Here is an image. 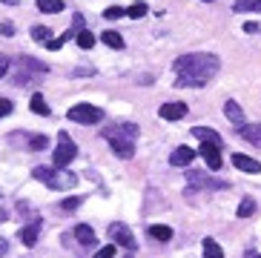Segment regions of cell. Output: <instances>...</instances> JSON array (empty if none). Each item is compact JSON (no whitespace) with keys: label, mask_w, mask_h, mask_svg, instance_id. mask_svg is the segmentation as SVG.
Segmentation results:
<instances>
[{"label":"cell","mask_w":261,"mask_h":258,"mask_svg":"<svg viewBox=\"0 0 261 258\" xmlns=\"http://www.w3.org/2000/svg\"><path fill=\"white\" fill-rule=\"evenodd\" d=\"M232 12L244 15V12H261V0H236L232 3Z\"/></svg>","instance_id":"obj_19"},{"label":"cell","mask_w":261,"mask_h":258,"mask_svg":"<svg viewBox=\"0 0 261 258\" xmlns=\"http://www.w3.org/2000/svg\"><path fill=\"white\" fill-rule=\"evenodd\" d=\"M9 112H12V100H9V98H0V118H6Z\"/></svg>","instance_id":"obj_34"},{"label":"cell","mask_w":261,"mask_h":258,"mask_svg":"<svg viewBox=\"0 0 261 258\" xmlns=\"http://www.w3.org/2000/svg\"><path fill=\"white\" fill-rule=\"evenodd\" d=\"M192 135H195V138H201V141L207 138V141H218V144H224V141H221V135H218L215 129H210V126H195V129H192Z\"/></svg>","instance_id":"obj_22"},{"label":"cell","mask_w":261,"mask_h":258,"mask_svg":"<svg viewBox=\"0 0 261 258\" xmlns=\"http://www.w3.org/2000/svg\"><path fill=\"white\" fill-rule=\"evenodd\" d=\"M98 255H103V258H109V255H115V241L109 244V247H100V250H98Z\"/></svg>","instance_id":"obj_35"},{"label":"cell","mask_w":261,"mask_h":258,"mask_svg":"<svg viewBox=\"0 0 261 258\" xmlns=\"http://www.w3.org/2000/svg\"><path fill=\"white\" fill-rule=\"evenodd\" d=\"M26 144H29L32 152H40V149L49 146V138L46 135H26Z\"/></svg>","instance_id":"obj_23"},{"label":"cell","mask_w":261,"mask_h":258,"mask_svg":"<svg viewBox=\"0 0 261 258\" xmlns=\"http://www.w3.org/2000/svg\"><path fill=\"white\" fill-rule=\"evenodd\" d=\"M40 227H43V218H35V221L29 224V227H20V233H17V238L23 241V247H35V244H38Z\"/></svg>","instance_id":"obj_12"},{"label":"cell","mask_w":261,"mask_h":258,"mask_svg":"<svg viewBox=\"0 0 261 258\" xmlns=\"http://www.w3.org/2000/svg\"><path fill=\"white\" fill-rule=\"evenodd\" d=\"M9 66H12V61H9V55H0V78H6Z\"/></svg>","instance_id":"obj_33"},{"label":"cell","mask_w":261,"mask_h":258,"mask_svg":"<svg viewBox=\"0 0 261 258\" xmlns=\"http://www.w3.org/2000/svg\"><path fill=\"white\" fill-rule=\"evenodd\" d=\"M201 250H204V255H213V258H221L224 250L218 247V244L213 241V238H204V244H201Z\"/></svg>","instance_id":"obj_27"},{"label":"cell","mask_w":261,"mask_h":258,"mask_svg":"<svg viewBox=\"0 0 261 258\" xmlns=\"http://www.w3.org/2000/svg\"><path fill=\"white\" fill-rule=\"evenodd\" d=\"M77 155V146L75 141L69 138V132H58V146H55V155H52V164L55 167H69L72 161H75Z\"/></svg>","instance_id":"obj_6"},{"label":"cell","mask_w":261,"mask_h":258,"mask_svg":"<svg viewBox=\"0 0 261 258\" xmlns=\"http://www.w3.org/2000/svg\"><path fill=\"white\" fill-rule=\"evenodd\" d=\"M123 15H126V9H121V6H109L107 12H103L107 20H118V17H123Z\"/></svg>","instance_id":"obj_31"},{"label":"cell","mask_w":261,"mask_h":258,"mask_svg":"<svg viewBox=\"0 0 261 258\" xmlns=\"http://www.w3.org/2000/svg\"><path fill=\"white\" fill-rule=\"evenodd\" d=\"M192 158H195V149H190V146H178V149L169 155V164H172V167H190Z\"/></svg>","instance_id":"obj_16"},{"label":"cell","mask_w":261,"mask_h":258,"mask_svg":"<svg viewBox=\"0 0 261 258\" xmlns=\"http://www.w3.org/2000/svg\"><path fill=\"white\" fill-rule=\"evenodd\" d=\"M244 32H250V35H255V32H258V23H247V26H244Z\"/></svg>","instance_id":"obj_37"},{"label":"cell","mask_w":261,"mask_h":258,"mask_svg":"<svg viewBox=\"0 0 261 258\" xmlns=\"http://www.w3.org/2000/svg\"><path fill=\"white\" fill-rule=\"evenodd\" d=\"M146 233L161 244H167L169 238H172V227H167V224H152V227H146Z\"/></svg>","instance_id":"obj_18"},{"label":"cell","mask_w":261,"mask_h":258,"mask_svg":"<svg viewBox=\"0 0 261 258\" xmlns=\"http://www.w3.org/2000/svg\"><path fill=\"white\" fill-rule=\"evenodd\" d=\"M103 43H107L109 49H123V38L118 32H103Z\"/></svg>","instance_id":"obj_28"},{"label":"cell","mask_w":261,"mask_h":258,"mask_svg":"<svg viewBox=\"0 0 261 258\" xmlns=\"http://www.w3.org/2000/svg\"><path fill=\"white\" fill-rule=\"evenodd\" d=\"M253 213H255V201L253 198H244V201L238 204V210H236L238 218H253Z\"/></svg>","instance_id":"obj_25"},{"label":"cell","mask_w":261,"mask_h":258,"mask_svg":"<svg viewBox=\"0 0 261 258\" xmlns=\"http://www.w3.org/2000/svg\"><path fill=\"white\" fill-rule=\"evenodd\" d=\"M187 181H190V192L195 190H230V181H221L210 172H198V169H187Z\"/></svg>","instance_id":"obj_5"},{"label":"cell","mask_w":261,"mask_h":258,"mask_svg":"<svg viewBox=\"0 0 261 258\" xmlns=\"http://www.w3.org/2000/svg\"><path fill=\"white\" fill-rule=\"evenodd\" d=\"M187 115V104L184 100H169V104H164L161 107V118L164 121H181Z\"/></svg>","instance_id":"obj_14"},{"label":"cell","mask_w":261,"mask_h":258,"mask_svg":"<svg viewBox=\"0 0 261 258\" xmlns=\"http://www.w3.org/2000/svg\"><path fill=\"white\" fill-rule=\"evenodd\" d=\"M66 118H69L72 123H84V126H89V123L103 121V109L92 107V104H77V107H72L69 112H66Z\"/></svg>","instance_id":"obj_7"},{"label":"cell","mask_w":261,"mask_h":258,"mask_svg":"<svg viewBox=\"0 0 261 258\" xmlns=\"http://www.w3.org/2000/svg\"><path fill=\"white\" fill-rule=\"evenodd\" d=\"M81 29H84V17H81V15H75V17H72V29H66V32L61 35V38H52L46 46H49V49H61V46L66 43V40L77 38V32H81Z\"/></svg>","instance_id":"obj_10"},{"label":"cell","mask_w":261,"mask_h":258,"mask_svg":"<svg viewBox=\"0 0 261 258\" xmlns=\"http://www.w3.org/2000/svg\"><path fill=\"white\" fill-rule=\"evenodd\" d=\"M46 75H49L46 63L35 61V58H29V55H20V58H17L15 75H12V84L15 86H35L40 78H46Z\"/></svg>","instance_id":"obj_3"},{"label":"cell","mask_w":261,"mask_h":258,"mask_svg":"<svg viewBox=\"0 0 261 258\" xmlns=\"http://www.w3.org/2000/svg\"><path fill=\"white\" fill-rule=\"evenodd\" d=\"M0 35H3V38H15V26H12V23H0Z\"/></svg>","instance_id":"obj_32"},{"label":"cell","mask_w":261,"mask_h":258,"mask_svg":"<svg viewBox=\"0 0 261 258\" xmlns=\"http://www.w3.org/2000/svg\"><path fill=\"white\" fill-rule=\"evenodd\" d=\"M172 66H175V72H178L175 86H207L210 81L218 75L221 61H218V55L192 52V55H181Z\"/></svg>","instance_id":"obj_1"},{"label":"cell","mask_w":261,"mask_h":258,"mask_svg":"<svg viewBox=\"0 0 261 258\" xmlns=\"http://www.w3.org/2000/svg\"><path fill=\"white\" fill-rule=\"evenodd\" d=\"M72 238H75V241L81 244V247H86V250L98 244V236H95V229L89 227V224H77V227L72 229Z\"/></svg>","instance_id":"obj_11"},{"label":"cell","mask_w":261,"mask_h":258,"mask_svg":"<svg viewBox=\"0 0 261 258\" xmlns=\"http://www.w3.org/2000/svg\"><path fill=\"white\" fill-rule=\"evenodd\" d=\"M238 132H241V138L250 141L253 146H261V123H253V126H247V123H244Z\"/></svg>","instance_id":"obj_17"},{"label":"cell","mask_w":261,"mask_h":258,"mask_svg":"<svg viewBox=\"0 0 261 258\" xmlns=\"http://www.w3.org/2000/svg\"><path fill=\"white\" fill-rule=\"evenodd\" d=\"M75 40H77V46H81V49H92V46H95V35L89 29H81Z\"/></svg>","instance_id":"obj_26"},{"label":"cell","mask_w":261,"mask_h":258,"mask_svg":"<svg viewBox=\"0 0 261 258\" xmlns=\"http://www.w3.org/2000/svg\"><path fill=\"white\" fill-rule=\"evenodd\" d=\"M81 201H84V198H63L61 201V210H66V213H72V210H77V207H81Z\"/></svg>","instance_id":"obj_30"},{"label":"cell","mask_w":261,"mask_h":258,"mask_svg":"<svg viewBox=\"0 0 261 258\" xmlns=\"http://www.w3.org/2000/svg\"><path fill=\"white\" fill-rule=\"evenodd\" d=\"M3 3H9V6H15V3H20V0H3Z\"/></svg>","instance_id":"obj_38"},{"label":"cell","mask_w":261,"mask_h":258,"mask_svg":"<svg viewBox=\"0 0 261 258\" xmlns=\"http://www.w3.org/2000/svg\"><path fill=\"white\" fill-rule=\"evenodd\" d=\"M40 12H49V15H61L63 12V0H38Z\"/></svg>","instance_id":"obj_21"},{"label":"cell","mask_w":261,"mask_h":258,"mask_svg":"<svg viewBox=\"0 0 261 258\" xmlns=\"http://www.w3.org/2000/svg\"><path fill=\"white\" fill-rule=\"evenodd\" d=\"M204 3H213V0H204Z\"/></svg>","instance_id":"obj_39"},{"label":"cell","mask_w":261,"mask_h":258,"mask_svg":"<svg viewBox=\"0 0 261 258\" xmlns=\"http://www.w3.org/2000/svg\"><path fill=\"white\" fill-rule=\"evenodd\" d=\"M232 167L241 169V172H247V175H258V172H261V164H258V161L250 158V155H241V152H236V155H232Z\"/></svg>","instance_id":"obj_13"},{"label":"cell","mask_w":261,"mask_h":258,"mask_svg":"<svg viewBox=\"0 0 261 258\" xmlns=\"http://www.w3.org/2000/svg\"><path fill=\"white\" fill-rule=\"evenodd\" d=\"M146 9H149V6H146V3H141V0H138V3H132V6L126 9V15H129V17H135V20H138V17H144V15H146Z\"/></svg>","instance_id":"obj_29"},{"label":"cell","mask_w":261,"mask_h":258,"mask_svg":"<svg viewBox=\"0 0 261 258\" xmlns=\"http://www.w3.org/2000/svg\"><path fill=\"white\" fill-rule=\"evenodd\" d=\"M221 146L224 144H218V141H207L204 138V144H201V158L207 161V167L210 169H221V164H224V158H221Z\"/></svg>","instance_id":"obj_9"},{"label":"cell","mask_w":261,"mask_h":258,"mask_svg":"<svg viewBox=\"0 0 261 258\" xmlns=\"http://www.w3.org/2000/svg\"><path fill=\"white\" fill-rule=\"evenodd\" d=\"M32 40L35 43H49L52 40V29H46V26H32Z\"/></svg>","instance_id":"obj_24"},{"label":"cell","mask_w":261,"mask_h":258,"mask_svg":"<svg viewBox=\"0 0 261 258\" xmlns=\"http://www.w3.org/2000/svg\"><path fill=\"white\" fill-rule=\"evenodd\" d=\"M32 175L38 178V181H43L46 187H52V190H75L77 187V175H72L66 167H35L32 169Z\"/></svg>","instance_id":"obj_4"},{"label":"cell","mask_w":261,"mask_h":258,"mask_svg":"<svg viewBox=\"0 0 261 258\" xmlns=\"http://www.w3.org/2000/svg\"><path fill=\"white\" fill-rule=\"evenodd\" d=\"M6 252H9V241L6 238H0V255H6Z\"/></svg>","instance_id":"obj_36"},{"label":"cell","mask_w":261,"mask_h":258,"mask_svg":"<svg viewBox=\"0 0 261 258\" xmlns=\"http://www.w3.org/2000/svg\"><path fill=\"white\" fill-rule=\"evenodd\" d=\"M100 135L109 141V149L115 152L118 158L129 161L135 155V138H138V123H129V121H121L115 126H103Z\"/></svg>","instance_id":"obj_2"},{"label":"cell","mask_w":261,"mask_h":258,"mask_svg":"<svg viewBox=\"0 0 261 258\" xmlns=\"http://www.w3.org/2000/svg\"><path fill=\"white\" fill-rule=\"evenodd\" d=\"M224 115H227V121H230L236 129H241V126L247 123V118H244V109L238 107L236 100H227V104H224Z\"/></svg>","instance_id":"obj_15"},{"label":"cell","mask_w":261,"mask_h":258,"mask_svg":"<svg viewBox=\"0 0 261 258\" xmlns=\"http://www.w3.org/2000/svg\"><path fill=\"white\" fill-rule=\"evenodd\" d=\"M109 238L115 241V247H123L126 252H135L138 250V241L132 236V229L123 224V221H115V224H109Z\"/></svg>","instance_id":"obj_8"},{"label":"cell","mask_w":261,"mask_h":258,"mask_svg":"<svg viewBox=\"0 0 261 258\" xmlns=\"http://www.w3.org/2000/svg\"><path fill=\"white\" fill-rule=\"evenodd\" d=\"M29 107H32V112H35V115H43V118L52 115V109H49V104L43 100V95H35V98L29 100Z\"/></svg>","instance_id":"obj_20"}]
</instances>
